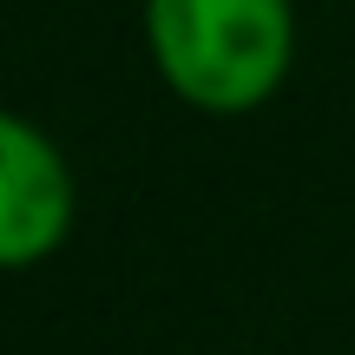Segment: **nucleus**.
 <instances>
[{"mask_svg":"<svg viewBox=\"0 0 355 355\" xmlns=\"http://www.w3.org/2000/svg\"><path fill=\"white\" fill-rule=\"evenodd\" d=\"M145 53L171 99L204 119H243L296 66V0H145Z\"/></svg>","mask_w":355,"mask_h":355,"instance_id":"f257e3e1","label":"nucleus"},{"mask_svg":"<svg viewBox=\"0 0 355 355\" xmlns=\"http://www.w3.org/2000/svg\"><path fill=\"white\" fill-rule=\"evenodd\" d=\"M79 224V184L66 152L33 119L0 105V277L40 270Z\"/></svg>","mask_w":355,"mask_h":355,"instance_id":"f03ea898","label":"nucleus"}]
</instances>
